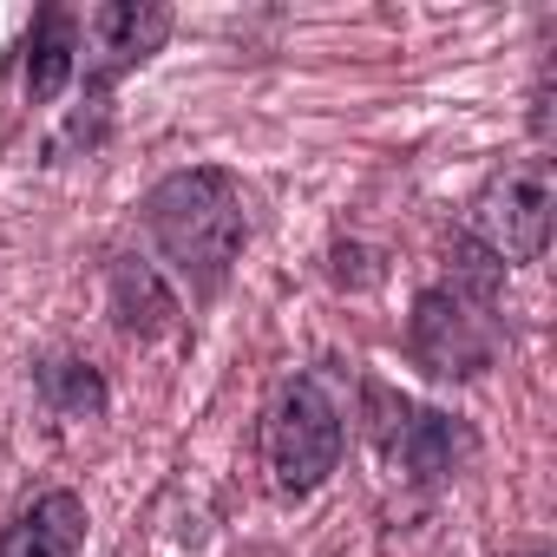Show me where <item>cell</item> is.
Listing matches in <instances>:
<instances>
[{"label":"cell","instance_id":"obj_1","mask_svg":"<svg viewBox=\"0 0 557 557\" xmlns=\"http://www.w3.org/2000/svg\"><path fill=\"white\" fill-rule=\"evenodd\" d=\"M138 223L145 236L158 243V256L184 275V289L197 302H210L230 269L249 243V210H243V184L216 164H197V171H171L145 190L138 203Z\"/></svg>","mask_w":557,"mask_h":557},{"label":"cell","instance_id":"obj_2","mask_svg":"<svg viewBox=\"0 0 557 557\" xmlns=\"http://www.w3.org/2000/svg\"><path fill=\"white\" fill-rule=\"evenodd\" d=\"M453 275L413 296L407 315V355L433 374V381H479L498 348H505V315H498V283L505 269L492 256H479L466 236L453 249Z\"/></svg>","mask_w":557,"mask_h":557},{"label":"cell","instance_id":"obj_3","mask_svg":"<svg viewBox=\"0 0 557 557\" xmlns=\"http://www.w3.org/2000/svg\"><path fill=\"white\" fill-rule=\"evenodd\" d=\"M348 453V407L329 387V374H296L275 387L262 413V466L275 498H309L335 479Z\"/></svg>","mask_w":557,"mask_h":557},{"label":"cell","instance_id":"obj_4","mask_svg":"<svg viewBox=\"0 0 557 557\" xmlns=\"http://www.w3.org/2000/svg\"><path fill=\"white\" fill-rule=\"evenodd\" d=\"M550 216H557V184L544 158H511L498 164L472 210H466V243L479 256H492L498 269H524L550 249Z\"/></svg>","mask_w":557,"mask_h":557},{"label":"cell","instance_id":"obj_5","mask_svg":"<svg viewBox=\"0 0 557 557\" xmlns=\"http://www.w3.org/2000/svg\"><path fill=\"white\" fill-rule=\"evenodd\" d=\"M361 426H368L374 453H381L394 472H407L413 485H446V479H459L466 459L479 453V440H472L466 420H453V413H440V407H413L407 394H394V387H381V381L361 387Z\"/></svg>","mask_w":557,"mask_h":557},{"label":"cell","instance_id":"obj_6","mask_svg":"<svg viewBox=\"0 0 557 557\" xmlns=\"http://www.w3.org/2000/svg\"><path fill=\"white\" fill-rule=\"evenodd\" d=\"M171 40V8L158 0H106V8L79 14V79L86 106H106L125 73H138L158 47Z\"/></svg>","mask_w":557,"mask_h":557},{"label":"cell","instance_id":"obj_7","mask_svg":"<svg viewBox=\"0 0 557 557\" xmlns=\"http://www.w3.org/2000/svg\"><path fill=\"white\" fill-rule=\"evenodd\" d=\"M86 524H92L86 498L53 485V492H40L34 505L14 511V524L0 531V557H79L86 550Z\"/></svg>","mask_w":557,"mask_h":557},{"label":"cell","instance_id":"obj_8","mask_svg":"<svg viewBox=\"0 0 557 557\" xmlns=\"http://www.w3.org/2000/svg\"><path fill=\"white\" fill-rule=\"evenodd\" d=\"M73 79H79V8L47 0L27 34V106H53Z\"/></svg>","mask_w":557,"mask_h":557},{"label":"cell","instance_id":"obj_9","mask_svg":"<svg viewBox=\"0 0 557 557\" xmlns=\"http://www.w3.org/2000/svg\"><path fill=\"white\" fill-rule=\"evenodd\" d=\"M112 315H119V329L138 335V342L177 329V302H171V289L158 283V269L138 262V256H119V262H112Z\"/></svg>","mask_w":557,"mask_h":557},{"label":"cell","instance_id":"obj_10","mask_svg":"<svg viewBox=\"0 0 557 557\" xmlns=\"http://www.w3.org/2000/svg\"><path fill=\"white\" fill-rule=\"evenodd\" d=\"M40 400L60 413V420H99L106 407H112V394H106V381H99V368H86V361H73V355H53V361H40Z\"/></svg>","mask_w":557,"mask_h":557},{"label":"cell","instance_id":"obj_11","mask_svg":"<svg viewBox=\"0 0 557 557\" xmlns=\"http://www.w3.org/2000/svg\"><path fill=\"white\" fill-rule=\"evenodd\" d=\"M531 557H550V550H531Z\"/></svg>","mask_w":557,"mask_h":557}]
</instances>
